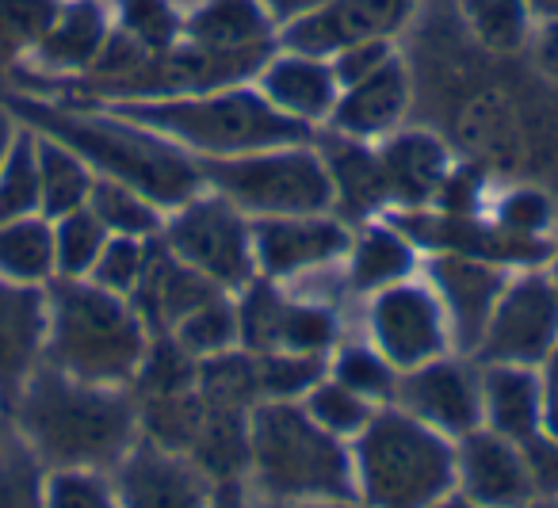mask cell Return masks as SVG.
Returning <instances> with one entry per match:
<instances>
[{"instance_id": "cell-54", "label": "cell", "mask_w": 558, "mask_h": 508, "mask_svg": "<svg viewBox=\"0 0 558 508\" xmlns=\"http://www.w3.org/2000/svg\"><path fill=\"white\" fill-rule=\"evenodd\" d=\"M0 421H4V406H0ZM0 444H4V428H0Z\"/></svg>"}, {"instance_id": "cell-36", "label": "cell", "mask_w": 558, "mask_h": 508, "mask_svg": "<svg viewBox=\"0 0 558 508\" xmlns=\"http://www.w3.org/2000/svg\"><path fill=\"white\" fill-rule=\"evenodd\" d=\"M463 16L478 43L494 55H517L527 43V16L524 0H463Z\"/></svg>"}, {"instance_id": "cell-32", "label": "cell", "mask_w": 558, "mask_h": 508, "mask_svg": "<svg viewBox=\"0 0 558 508\" xmlns=\"http://www.w3.org/2000/svg\"><path fill=\"white\" fill-rule=\"evenodd\" d=\"M192 360H210L218 352L241 348V325H238V302L230 294H215L203 306H195L177 329L169 332Z\"/></svg>"}, {"instance_id": "cell-6", "label": "cell", "mask_w": 558, "mask_h": 508, "mask_svg": "<svg viewBox=\"0 0 558 508\" xmlns=\"http://www.w3.org/2000/svg\"><path fill=\"white\" fill-rule=\"evenodd\" d=\"M356 497L367 508H433L456 493V439L398 406H379L352 439Z\"/></svg>"}, {"instance_id": "cell-13", "label": "cell", "mask_w": 558, "mask_h": 508, "mask_svg": "<svg viewBox=\"0 0 558 508\" xmlns=\"http://www.w3.org/2000/svg\"><path fill=\"white\" fill-rule=\"evenodd\" d=\"M395 406L417 416L448 439H463L482 428V371L478 363L440 355L398 375Z\"/></svg>"}, {"instance_id": "cell-11", "label": "cell", "mask_w": 558, "mask_h": 508, "mask_svg": "<svg viewBox=\"0 0 558 508\" xmlns=\"http://www.w3.org/2000/svg\"><path fill=\"white\" fill-rule=\"evenodd\" d=\"M241 348L245 352H306L326 355L337 340V317L318 302H299L279 291V283L256 276L241 287L238 302Z\"/></svg>"}, {"instance_id": "cell-3", "label": "cell", "mask_w": 558, "mask_h": 508, "mask_svg": "<svg viewBox=\"0 0 558 508\" xmlns=\"http://www.w3.org/2000/svg\"><path fill=\"white\" fill-rule=\"evenodd\" d=\"M108 108L177 142L195 161L241 157L271 146H299V142L314 138L311 126L276 111L260 96V88L248 85L169 96V100H116Z\"/></svg>"}, {"instance_id": "cell-16", "label": "cell", "mask_w": 558, "mask_h": 508, "mask_svg": "<svg viewBox=\"0 0 558 508\" xmlns=\"http://www.w3.org/2000/svg\"><path fill=\"white\" fill-rule=\"evenodd\" d=\"M456 493L486 508H527L535 500V485L524 447L489 428L456 439Z\"/></svg>"}, {"instance_id": "cell-21", "label": "cell", "mask_w": 558, "mask_h": 508, "mask_svg": "<svg viewBox=\"0 0 558 508\" xmlns=\"http://www.w3.org/2000/svg\"><path fill=\"white\" fill-rule=\"evenodd\" d=\"M256 81H260L256 88H260V96L271 108L299 119L306 126L333 116V104L341 96V85H337L329 58L299 55V50L271 55L264 62V70L256 73Z\"/></svg>"}, {"instance_id": "cell-41", "label": "cell", "mask_w": 558, "mask_h": 508, "mask_svg": "<svg viewBox=\"0 0 558 508\" xmlns=\"http://www.w3.org/2000/svg\"><path fill=\"white\" fill-rule=\"evenodd\" d=\"M131 39H138L146 50H165L180 43L184 20L172 12L169 0H123L119 9V24Z\"/></svg>"}, {"instance_id": "cell-30", "label": "cell", "mask_w": 558, "mask_h": 508, "mask_svg": "<svg viewBox=\"0 0 558 508\" xmlns=\"http://www.w3.org/2000/svg\"><path fill=\"white\" fill-rule=\"evenodd\" d=\"M88 210L100 218V226L111 238H157L165 226V210L154 199H146L134 188L119 184V180L96 177L93 195H88Z\"/></svg>"}, {"instance_id": "cell-22", "label": "cell", "mask_w": 558, "mask_h": 508, "mask_svg": "<svg viewBox=\"0 0 558 508\" xmlns=\"http://www.w3.org/2000/svg\"><path fill=\"white\" fill-rule=\"evenodd\" d=\"M410 100H413L410 73H405V65L398 62V55H395L367 81H360V85H352V88H341L329 123H333L337 134L356 138V142L387 138V134H395L398 126H402L405 111H410Z\"/></svg>"}, {"instance_id": "cell-51", "label": "cell", "mask_w": 558, "mask_h": 508, "mask_svg": "<svg viewBox=\"0 0 558 508\" xmlns=\"http://www.w3.org/2000/svg\"><path fill=\"white\" fill-rule=\"evenodd\" d=\"M433 508H486V505H474L471 497H463V493H448L444 500H436Z\"/></svg>"}, {"instance_id": "cell-14", "label": "cell", "mask_w": 558, "mask_h": 508, "mask_svg": "<svg viewBox=\"0 0 558 508\" xmlns=\"http://www.w3.org/2000/svg\"><path fill=\"white\" fill-rule=\"evenodd\" d=\"M352 233L341 218L329 215H291V218H253L256 276L271 283H291L318 268L344 261Z\"/></svg>"}, {"instance_id": "cell-19", "label": "cell", "mask_w": 558, "mask_h": 508, "mask_svg": "<svg viewBox=\"0 0 558 508\" xmlns=\"http://www.w3.org/2000/svg\"><path fill=\"white\" fill-rule=\"evenodd\" d=\"M383 184L387 199L402 210H428L436 207L440 192L451 180V154L436 134L428 131H402L387 134L379 149Z\"/></svg>"}, {"instance_id": "cell-5", "label": "cell", "mask_w": 558, "mask_h": 508, "mask_svg": "<svg viewBox=\"0 0 558 508\" xmlns=\"http://www.w3.org/2000/svg\"><path fill=\"white\" fill-rule=\"evenodd\" d=\"M256 500L356 497L352 447L326 432L303 401H260L248 413V470Z\"/></svg>"}, {"instance_id": "cell-29", "label": "cell", "mask_w": 558, "mask_h": 508, "mask_svg": "<svg viewBox=\"0 0 558 508\" xmlns=\"http://www.w3.org/2000/svg\"><path fill=\"white\" fill-rule=\"evenodd\" d=\"M35 149H39V192H43V218H65L73 210L88 207L96 172L73 154L70 146L35 134Z\"/></svg>"}, {"instance_id": "cell-27", "label": "cell", "mask_w": 558, "mask_h": 508, "mask_svg": "<svg viewBox=\"0 0 558 508\" xmlns=\"http://www.w3.org/2000/svg\"><path fill=\"white\" fill-rule=\"evenodd\" d=\"M322 161L329 169V180H333V207L341 203L344 215L364 218L372 210H379L387 199V184H383V165L379 154L367 149L364 142L356 138H333L326 142V149H318Z\"/></svg>"}, {"instance_id": "cell-35", "label": "cell", "mask_w": 558, "mask_h": 508, "mask_svg": "<svg viewBox=\"0 0 558 508\" xmlns=\"http://www.w3.org/2000/svg\"><path fill=\"white\" fill-rule=\"evenodd\" d=\"M303 406H306V413L322 424V428L333 432V436L344 439V444H352V439H356L360 432L372 424V416L379 413V406H375V401H367L364 394L349 390V386H341L337 378H329V375L322 378L311 394H306Z\"/></svg>"}, {"instance_id": "cell-45", "label": "cell", "mask_w": 558, "mask_h": 508, "mask_svg": "<svg viewBox=\"0 0 558 508\" xmlns=\"http://www.w3.org/2000/svg\"><path fill=\"white\" fill-rule=\"evenodd\" d=\"M539 378H543V432H550L558 439V344L543 360Z\"/></svg>"}, {"instance_id": "cell-40", "label": "cell", "mask_w": 558, "mask_h": 508, "mask_svg": "<svg viewBox=\"0 0 558 508\" xmlns=\"http://www.w3.org/2000/svg\"><path fill=\"white\" fill-rule=\"evenodd\" d=\"M149 241L146 238H108V245H104L96 268L88 271V279H93L96 287H104V291L131 299L134 287H138V279H142V271H146Z\"/></svg>"}, {"instance_id": "cell-18", "label": "cell", "mask_w": 558, "mask_h": 508, "mask_svg": "<svg viewBox=\"0 0 558 508\" xmlns=\"http://www.w3.org/2000/svg\"><path fill=\"white\" fill-rule=\"evenodd\" d=\"M47 287L0 279V406L9 413L20 386L32 378L47 352Z\"/></svg>"}, {"instance_id": "cell-53", "label": "cell", "mask_w": 558, "mask_h": 508, "mask_svg": "<svg viewBox=\"0 0 558 508\" xmlns=\"http://www.w3.org/2000/svg\"><path fill=\"white\" fill-rule=\"evenodd\" d=\"M527 508H558V497L555 500H532Z\"/></svg>"}, {"instance_id": "cell-20", "label": "cell", "mask_w": 558, "mask_h": 508, "mask_svg": "<svg viewBox=\"0 0 558 508\" xmlns=\"http://www.w3.org/2000/svg\"><path fill=\"white\" fill-rule=\"evenodd\" d=\"M218 291L210 279H203L199 271H192L184 261L169 253L161 245V238L149 241V261L142 271L138 287H134L131 302L138 310V317L146 322L149 337H169L195 306H203L207 299H215Z\"/></svg>"}, {"instance_id": "cell-4", "label": "cell", "mask_w": 558, "mask_h": 508, "mask_svg": "<svg viewBox=\"0 0 558 508\" xmlns=\"http://www.w3.org/2000/svg\"><path fill=\"white\" fill-rule=\"evenodd\" d=\"M47 352L43 363L100 386H131L149 352V329L131 299L93 279L47 283Z\"/></svg>"}, {"instance_id": "cell-31", "label": "cell", "mask_w": 558, "mask_h": 508, "mask_svg": "<svg viewBox=\"0 0 558 508\" xmlns=\"http://www.w3.org/2000/svg\"><path fill=\"white\" fill-rule=\"evenodd\" d=\"M32 215H43L39 149H35V131L20 123L16 138L4 154V165H0V222Z\"/></svg>"}, {"instance_id": "cell-23", "label": "cell", "mask_w": 558, "mask_h": 508, "mask_svg": "<svg viewBox=\"0 0 558 508\" xmlns=\"http://www.w3.org/2000/svg\"><path fill=\"white\" fill-rule=\"evenodd\" d=\"M180 39L215 55H271L276 16L264 0H203L184 20Z\"/></svg>"}, {"instance_id": "cell-33", "label": "cell", "mask_w": 558, "mask_h": 508, "mask_svg": "<svg viewBox=\"0 0 558 508\" xmlns=\"http://www.w3.org/2000/svg\"><path fill=\"white\" fill-rule=\"evenodd\" d=\"M260 401H303L329 375L326 355L306 352H253Z\"/></svg>"}, {"instance_id": "cell-1", "label": "cell", "mask_w": 558, "mask_h": 508, "mask_svg": "<svg viewBox=\"0 0 558 508\" xmlns=\"http://www.w3.org/2000/svg\"><path fill=\"white\" fill-rule=\"evenodd\" d=\"M4 108L35 134L70 146L96 177L119 180L154 199L165 215L207 188L199 161L187 149L111 111L108 104L85 108V104L50 100V96H12L4 100Z\"/></svg>"}, {"instance_id": "cell-46", "label": "cell", "mask_w": 558, "mask_h": 508, "mask_svg": "<svg viewBox=\"0 0 558 508\" xmlns=\"http://www.w3.org/2000/svg\"><path fill=\"white\" fill-rule=\"evenodd\" d=\"M535 65L550 81H558V20H547L535 35Z\"/></svg>"}, {"instance_id": "cell-12", "label": "cell", "mask_w": 558, "mask_h": 508, "mask_svg": "<svg viewBox=\"0 0 558 508\" xmlns=\"http://www.w3.org/2000/svg\"><path fill=\"white\" fill-rule=\"evenodd\" d=\"M119 508H215L218 482L184 451L138 436L116 462Z\"/></svg>"}, {"instance_id": "cell-24", "label": "cell", "mask_w": 558, "mask_h": 508, "mask_svg": "<svg viewBox=\"0 0 558 508\" xmlns=\"http://www.w3.org/2000/svg\"><path fill=\"white\" fill-rule=\"evenodd\" d=\"M482 371V428L527 444L543 432V378L539 367L478 363Z\"/></svg>"}, {"instance_id": "cell-50", "label": "cell", "mask_w": 558, "mask_h": 508, "mask_svg": "<svg viewBox=\"0 0 558 508\" xmlns=\"http://www.w3.org/2000/svg\"><path fill=\"white\" fill-rule=\"evenodd\" d=\"M524 9L532 20L547 24V20H558V0H524Z\"/></svg>"}, {"instance_id": "cell-43", "label": "cell", "mask_w": 558, "mask_h": 508, "mask_svg": "<svg viewBox=\"0 0 558 508\" xmlns=\"http://www.w3.org/2000/svg\"><path fill=\"white\" fill-rule=\"evenodd\" d=\"M550 218H555V210H550L547 195L535 192V188H512L497 199L494 222L512 233H524V238H547Z\"/></svg>"}, {"instance_id": "cell-25", "label": "cell", "mask_w": 558, "mask_h": 508, "mask_svg": "<svg viewBox=\"0 0 558 508\" xmlns=\"http://www.w3.org/2000/svg\"><path fill=\"white\" fill-rule=\"evenodd\" d=\"M108 35H111V20L100 0H62L54 24L35 43L32 58L47 73L85 77L96 58H100Z\"/></svg>"}, {"instance_id": "cell-38", "label": "cell", "mask_w": 558, "mask_h": 508, "mask_svg": "<svg viewBox=\"0 0 558 508\" xmlns=\"http://www.w3.org/2000/svg\"><path fill=\"white\" fill-rule=\"evenodd\" d=\"M43 508H119L108 470H47Z\"/></svg>"}, {"instance_id": "cell-26", "label": "cell", "mask_w": 558, "mask_h": 508, "mask_svg": "<svg viewBox=\"0 0 558 508\" xmlns=\"http://www.w3.org/2000/svg\"><path fill=\"white\" fill-rule=\"evenodd\" d=\"M344 261H349L352 291L375 294L413 276V268H417V249H413V241L405 238L398 226L372 222L360 238H352Z\"/></svg>"}, {"instance_id": "cell-2", "label": "cell", "mask_w": 558, "mask_h": 508, "mask_svg": "<svg viewBox=\"0 0 558 508\" xmlns=\"http://www.w3.org/2000/svg\"><path fill=\"white\" fill-rule=\"evenodd\" d=\"M9 416L43 470H116L142 436L131 386L85 383L50 363H39L20 386Z\"/></svg>"}, {"instance_id": "cell-42", "label": "cell", "mask_w": 558, "mask_h": 508, "mask_svg": "<svg viewBox=\"0 0 558 508\" xmlns=\"http://www.w3.org/2000/svg\"><path fill=\"white\" fill-rule=\"evenodd\" d=\"M62 0H0V43L32 55L35 43L54 24Z\"/></svg>"}, {"instance_id": "cell-48", "label": "cell", "mask_w": 558, "mask_h": 508, "mask_svg": "<svg viewBox=\"0 0 558 508\" xmlns=\"http://www.w3.org/2000/svg\"><path fill=\"white\" fill-rule=\"evenodd\" d=\"M16 131H20L16 116H12V111L4 108V104H0V165H4V154H9L12 138H16Z\"/></svg>"}, {"instance_id": "cell-47", "label": "cell", "mask_w": 558, "mask_h": 508, "mask_svg": "<svg viewBox=\"0 0 558 508\" xmlns=\"http://www.w3.org/2000/svg\"><path fill=\"white\" fill-rule=\"evenodd\" d=\"M256 508H367V505L360 497H329V500H279V505L256 500Z\"/></svg>"}, {"instance_id": "cell-49", "label": "cell", "mask_w": 558, "mask_h": 508, "mask_svg": "<svg viewBox=\"0 0 558 508\" xmlns=\"http://www.w3.org/2000/svg\"><path fill=\"white\" fill-rule=\"evenodd\" d=\"M215 508H256L245 500V493H241V482H226V489H218V500Z\"/></svg>"}, {"instance_id": "cell-17", "label": "cell", "mask_w": 558, "mask_h": 508, "mask_svg": "<svg viewBox=\"0 0 558 508\" xmlns=\"http://www.w3.org/2000/svg\"><path fill=\"white\" fill-rule=\"evenodd\" d=\"M509 271L501 264L474 261V256H451L440 253L433 261V291L444 302V314L451 325V348L463 355H474L486 329L494 302L501 299Z\"/></svg>"}, {"instance_id": "cell-44", "label": "cell", "mask_w": 558, "mask_h": 508, "mask_svg": "<svg viewBox=\"0 0 558 508\" xmlns=\"http://www.w3.org/2000/svg\"><path fill=\"white\" fill-rule=\"evenodd\" d=\"M390 58H395L390 39H372V43H352V47L337 50V55L329 58V65H333L337 85L352 88V85H360V81L372 77V73H379Z\"/></svg>"}, {"instance_id": "cell-37", "label": "cell", "mask_w": 558, "mask_h": 508, "mask_svg": "<svg viewBox=\"0 0 558 508\" xmlns=\"http://www.w3.org/2000/svg\"><path fill=\"white\" fill-rule=\"evenodd\" d=\"M329 378H337L349 390L364 394L375 406H390L398 390V371L375 352L372 344H349L337 352V360L329 363Z\"/></svg>"}, {"instance_id": "cell-8", "label": "cell", "mask_w": 558, "mask_h": 508, "mask_svg": "<svg viewBox=\"0 0 558 508\" xmlns=\"http://www.w3.org/2000/svg\"><path fill=\"white\" fill-rule=\"evenodd\" d=\"M157 238L177 261H184L226 294L256 279L253 218L241 215L230 199H222L210 188L172 207Z\"/></svg>"}, {"instance_id": "cell-52", "label": "cell", "mask_w": 558, "mask_h": 508, "mask_svg": "<svg viewBox=\"0 0 558 508\" xmlns=\"http://www.w3.org/2000/svg\"><path fill=\"white\" fill-rule=\"evenodd\" d=\"M547 276H550V283H555V294H558V256H555V264H550Z\"/></svg>"}, {"instance_id": "cell-34", "label": "cell", "mask_w": 558, "mask_h": 508, "mask_svg": "<svg viewBox=\"0 0 558 508\" xmlns=\"http://www.w3.org/2000/svg\"><path fill=\"white\" fill-rule=\"evenodd\" d=\"M111 233L88 207L54 218V279H88Z\"/></svg>"}, {"instance_id": "cell-39", "label": "cell", "mask_w": 558, "mask_h": 508, "mask_svg": "<svg viewBox=\"0 0 558 508\" xmlns=\"http://www.w3.org/2000/svg\"><path fill=\"white\" fill-rule=\"evenodd\" d=\"M43 474L16 436L0 444V508H43Z\"/></svg>"}, {"instance_id": "cell-28", "label": "cell", "mask_w": 558, "mask_h": 508, "mask_svg": "<svg viewBox=\"0 0 558 508\" xmlns=\"http://www.w3.org/2000/svg\"><path fill=\"white\" fill-rule=\"evenodd\" d=\"M0 279L47 287L54 279V222L43 215L0 222Z\"/></svg>"}, {"instance_id": "cell-7", "label": "cell", "mask_w": 558, "mask_h": 508, "mask_svg": "<svg viewBox=\"0 0 558 508\" xmlns=\"http://www.w3.org/2000/svg\"><path fill=\"white\" fill-rule=\"evenodd\" d=\"M199 169L210 192L230 199L248 218L329 215L333 210V180H329L322 154L306 142L199 161Z\"/></svg>"}, {"instance_id": "cell-15", "label": "cell", "mask_w": 558, "mask_h": 508, "mask_svg": "<svg viewBox=\"0 0 558 508\" xmlns=\"http://www.w3.org/2000/svg\"><path fill=\"white\" fill-rule=\"evenodd\" d=\"M413 4L417 0H322L318 9L288 20V27L279 32V47L333 58L352 43L390 39L402 32L405 20L413 16Z\"/></svg>"}, {"instance_id": "cell-9", "label": "cell", "mask_w": 558, "mask_h": 508, "mask_svg": "<svg viewBox=\"0 0 558 508\" xmlns=\"http://www.w3.org/2000/svg\"><path fill=\"white\" fill-rule=\"evenodd\" d=\"M558 344V294L547 271H532L509 279L501 299L494 302L482 340L474 348V363H517L543 367L550 348Z\"/></svg>"}, {"instance_id": "cell-10", "label": "cell", "mask_w": 558, "mask_h": 508, "mask_svg": "<svg viewBox=\"0 0 558 508\" xmlns=\"http://www.w3.org/2000/svg\"><path fill=\"white\" fill-rule=\"evenodd\" d=\"M367 332H372V348L398 375L451 352V325L444 302L436 299L433 287L413 279L375 291L367 306Z\"/></svg>"}]
</instances>
